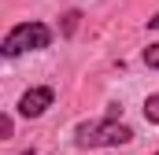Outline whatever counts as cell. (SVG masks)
<instances>
[{
	"label": "cell",
	"mask_w": 159,
	"mask_h": 155,
	"mask_svg": "<svg viewBox=\"0 0 159 155\" xmlns=\"http://www.w3.org/2000/svg\"><path fill=\"white\" fill-rule=\"evenodd\" d=\"M156 155H159V152H156Z\"/></svg>",
	"instance_id": "9c48e42d"
},
{
	"label": "cell",
	"mask_w": 159,
	"mask_h": 155,
	"mask_svg": "<svg viewBox=\"0 0 159 155\" xmlns=\"http://www.w3.org/2000/svg\"><path fill=\"white\" fill-rule=\"evenodd\" d=\"M78 11H67V15H63V37H70V33H74V30H78Z\"/></svg>",
	"instance_id": "8992f818"
},
{
	"label": "cell",
	"mask_w": 159,
	"mask_h": 155,
	"mask_svg": "<svg viewBox=\"0 0 159 155\" xmlns=\"http://www.w3.org/2000/svg\"><path fill=\"white\" fill-rule=\"evenodd\" d=\"M44 48H52V30H48V22H19V26H11L7 33H4V44H0V55L4 59H15V55H22V52H44Z\"/></svg>",
	"instance_id": "7a4b0ae2"
},
{
	"label": "cell",
	"mask_w": 159,
	"mask_h": 155,
	"mask_svg": "<svg viewBox=\"0 0 159 155\" xmlns=\"http://www.w3.org/2000/svg\"><path fill=\"white\" fill-rule=\"evenodd\" d=\"M129 140H133V129L126 122H119L115 115L89 118V122L74 126V144L78 148H122Z\"/></svg>",
	"instance_id": "6da1fadb"
},
{
	"label": "cell",
	"mask_w": 159,
	"mask_h": 155,
	"mask_svg": "<svg viewBox=\"0 0 159 155\" xmlns=\"http://www.w3.org/2000/svg\"><path fill=\"white\" fill-rule=\"evenodd\" d=\"M148 30H159V11L152 15V19H148Z\"/></svg>",
	"instance_id": "ba28073f"
},
{
	"label": "cell",
	"mask_w": 159,
	"mask_h": 155,
	"mask_svg": "<svg viewBox=\"0 0 159 155\" xmlns=\"http://www.w3.org/2000/svg\"><path fill=\"white\" fill-rule=\"evenodd\" d=\"M141 63H144L148 70H159V41H156V44H148V48L141 52Z\"/></svg>",
	"instance_id": "5b68a950"
},
{
	"label": "cell",
	"mask_w": 159,
	"mask_h": 155,
	"mask_svg": "<svg viewBox=\"0 0 159 155\" xmlns=\"http://www.w3.org/2000/svg\"><path fill=\"white\" fill-rule=\"evenodd\" d=\"M52 104H56V89H52V85H34V89H26V92L19 96L15 111L22 118H41Z\"/></svg>",
	"instance_id": "3957f363"
},
{
	"label": "cell",
	"mask_w": 159,
	"mask_h": 155,
	"mask_svg": "<svg viewBox=\"0 0 159 155\" xmlns=\"http://www.w3.org/2000/svg\"><path fill=\"white\" fill-rule=\"evenodd\" d=\"M11 133H15V118H11V115H4V122H0V137L7 140Z\"/></svg>",
	"instance_id": "52a82bcc"
},
{
	"label": "cell",
	"mask_w": 159,
	"mask_h": 155,
	"mask_svg": "<svg viewBox=\"0 0 159 155\" xmlns=\"http://www.w3.org/2000/svg\"><path fill=\"white\" fill-rule=\"evenodd\" d=\"M144 118L152 126H159V92H148L144 96Z\"/></svg>",
	"instance_id": "277c9868"
}]
</instances>
